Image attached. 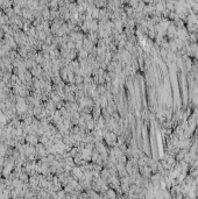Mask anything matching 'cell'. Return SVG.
I'll return each mask as SVG.
<instances>
[{
    "mask_svg": "<svg viewBox=\"0 0 198 199\" xmlns=\"http://www.w3.org/2000/svg\"><path fill=\"white\" fill-rule=\"evenodd\" d=\"M104 137H105V140H106V142L108 143V144H113L114 143V141H115V134H113V133H111V132H108V133H105L104 134Z\"/></svg>",
    "mask_w": 198,
    "mask_h": 199,
    "instance_id": "cell-1",
    "label": "cell"
},
{
    "mask_svg": "<svg viewBox=\"0 0 198 199\" xmlns=\"http://www.w3.org/2000/svg\"><path fill=\"white\" fill-rule=\"evenodd\" d=\"M92 105V99L90 98H82L81 99V106L82 107H89Z\"/></svg>",
    "mask_w": 198,
    "mask_h": 199,
    "instance_id": "cell-2",
    "label": "cell"
}]
</instances>
